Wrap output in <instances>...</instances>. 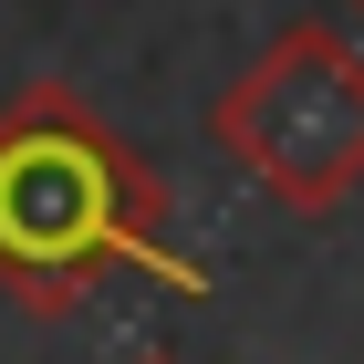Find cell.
Returning a JSON list of instances; mask_svg holds the SVG:
<instances>
[{
    "instance_id": "6da1fadb",
    "label": "cell",
    "mask_w": 364,
    "mask_h": 364,
    "mask_svg": "<svg viewBox=\"0 0 364 364\" xmlns=\"http://www.w3.org/2000/svg\"><path fill=\"white\" fill-rule=\"evenodd\" d=\"M114 271L208 291V271L167 250V177L146 146L114 136L73 84H21L0 105V291L63 323Z\"/></svg>"
},
{
    "instance_id": "3957f363",
    "label": "cell",
    "mask_w": 364,
    "mask_h": 364,
    "mask_svg": "<svg viewBox=\"0 0 364 364\" xmlns=\"http://www.w3.org/2000/svg\"><path fill=\"white\" fill-rule=\"evenodd\" d=\"M136 364H167V354H136Z\"/></svg>"
},
{
    "instance_id": "277c9868",
    "label": "cell",
    "mask_w": 364,
    "mask_h": 364,
    "mask_svg": "<svg viewBox=\"0 0 364 364\" xmlns=\"http://www.w3.org/2000/svg\"><path fill=\"white\" fill-rule=\"evenodd\" d=\"M354 11H364V0H354Z\"/></svg>"
},
{
    "instance_id": "7a4b0ae2",
    "label": "cell",
    "mask_w": 364,
    "mask_h": 364,
    "mask_svg": "<svg viewBox=\"0 0 364 364\" xmlns=\"http://www.w3.org/2000/svg\"><path fill=\"white\" fill-rule=\"evenodd\" d=\"M208 146L291 219H333L364 188V53L333 21H281L219 94Z\"/></svg>"
}]
</instances>
